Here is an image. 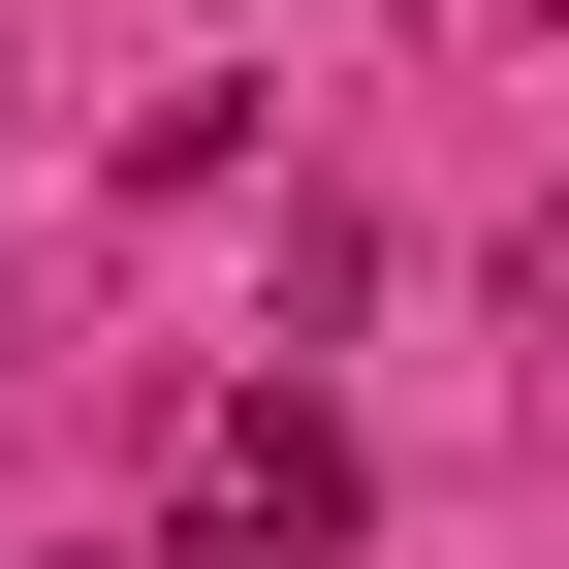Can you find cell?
Here are the masks:
<instances>
[{"label": "cell", "instance_id": "1", "mask_svg": "<svg viewBox=\"0 0 569 569\" xmlns=\"http://www.w3.org/2000/svg\"><path fill=\"white\" fill-rule=\"evenodd\" d=\"M348 507H380L348 411H317V380H222V411H190V475H159V569H348Z\"/></svg>", "mask_w": 569, "mask_h": 569}, {"label": "cell", "instance_id": "2", "mask_svg": "<svg viewBox=\"0 0 569 569\" xmlns=\"http://www.w3.org/2000/svg\"><path fill=\"white\" fill-rule=\"evenodd\" d=\"M538 284H569V253H538Z\"/></svg>", "mask_w": 569, "mask_h": 569}]
</instances>
